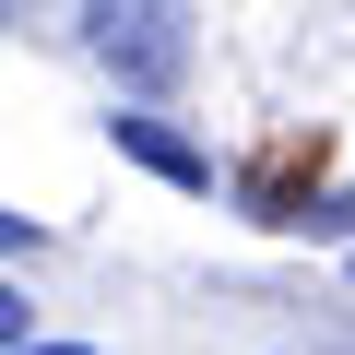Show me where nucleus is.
Returning a JSON list of instances; mask_svg holds the SVG:
<instances>
[{
  "instance_id": "nucleus-1",
  "label": "nucleus",
  "mask_w": 355,
  "mask_h": 355,
  "mask_svg": "<svg viewBox=\"0 0 355 355\" xmlns=\"http://www.w3.org/2000/svg\"><path fill=\"white\" fill-rule=\"evenodd\" d=\"M83 48H95L119 83L166 95L178 71H190V12H178V0H95V12H83Z\"/></svg>"
},
{
  "instance_id": "nucleus-2",
  "label": "nucleus",
  "mask_w": 355,
  "mask_h": 355,
  "mask_svg": "<svg viewBox=\"0 0 355 355\" xmlns=\"http://www.w3.org/2000/svg\"><path fill=\"white\" fill-rule=\"evenodd\" d=\"M119 142H130V154H142V166H154V178H178V190H202V178H214V166H202V154H190V142H178V130H166V119H119Z\"/></svg>"
},
{
  "instance_id": "nucleus-3",
  "label": "nucleus",
  "mask_w": 355,
  "mask_h": 355,
  "mask_svg": "<svg viewBox=\"0 0 355 355\" xmlns=\"http://www.w3.org/2000/svg\"><path fill=\"white\" fill-rule=\"evenodd\" d=\"M24 355H83V343H24Z\"/></svg>"
}]
</instances>
